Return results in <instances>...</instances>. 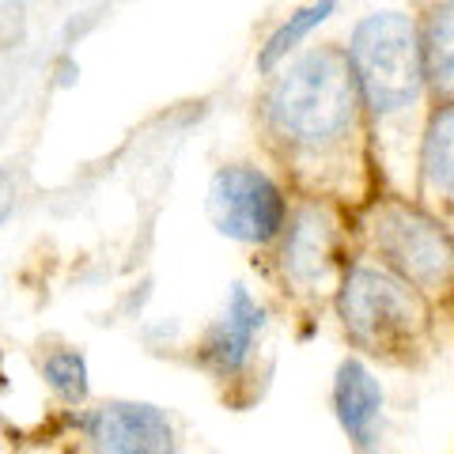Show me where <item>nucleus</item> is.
Returning a JSON list of instances; mask_svg holds the SVG:
<instances>
[{"instance_id": "nucleus-1", "label": "nucleus", "mask_w": 454, "mask_h": 454, "mask_svg": "<svg viewBox=\"0 0 454 454\" xmlns=\"http://www.w3.org/2000/svg\"><path fill=\"white\" fill-rule=\"evenodd\" d=\"M364 106L348 53L318 46L284 68L265 91V121L292 148H330L356 125Z\"/></svg>"}, {"instance_id": "nucleus-2", "label": "nucleus", "mask_w": 454, "mask_h": 454, "mask_svg": "<svg viewBox=\"0 0 454 454\" xmlns=\"http://www.w3.org/2000/svg\"><path fill=\"white\" fill-rule=\"evenodd\" d=\"M348 65L356 73L364 106L390 118L420 103L428 88L420 50V23L405 12H372L352 27L348 38Z\"/></svg>"}, {"instance_id": "nucleus-3", "label": "nucleus", "mask_w": 454, "mask_h": 454, "mask_svg": "<svg viewBox=\"0 0 454 454\" xmlns=\"http://www.w3.org/2000/svg\"><path fill=\"white\" fill-rule=\"evenodd\" d=\"M337 307L348 333L372 352L405 345L424 322V307L409 284L372 265H360L345 277Z\"/></svg>"}, {"instance_id": "nucleus-4", "label": "nucleus", "mask_w": 454, "mask_h": 454, "mask_svg": "<svg viewBox=\"0 0 454 454\" xmlns=\"http://www.w3.org/2000/svg\"><path fill=\"white\" fill-rule=\"evenodd\" d=\"M208 216L227 239L269 243L280 235L288 205L273 178L258 167H223L208 186Z\"/></svg>"}, {"instance_id": "nucleus-5", "label": "nucleus", "mask_w": 454, "mask_h": 454, "mask_svg": "<svg viewBox=\"0 0 454 454\" xmlns=\"http://www.w3.org/2000/svg\"><path fill=\"white\" fill-rule=\"evenodd\" d=\"M375 243L397 273L420 288L443 284L454 269V239L443 231V223L413 205H382L375 216Z\"/></svg>"}, {"instance_id": "nucleus-6", "label": "nucleus", "mask_w": 454, "mask_h": 454, "mask_svg": "<svg viewBox=\"0 0 454 454\" xmlns=\"http://www.w3.org/2000/svg\"><path fill=\"white\" fill-rule=\"evenodd\" d=\"M95 454H175V435L160 409L114 402L88 424Z\"/></svg>"}, {"instance_id": "nucleus-7", "label": "nucleus", "mask_w": 454, "mask_h": 454, "mask_svg": "<svg viewBox=\"0 0 454 454\" xmlns=\"http://www.w3.org/2000/svg\"><path fill=\"white\" fill-rule=\"evenodd\" d=\"M333 409L340 428L348 432V439L364 450H372L379 443V424H382V387L379 379L367 372L360 360H345L337 367L333 382Z\"/></svg>"}, {"instance_id": "nucleus-8", "label": "nucleus", "mask_w": 454, "mask_h": 454, "mask_svg": "<svg viewBox=\"0 0 454 454\" xmlns=\"http://www.w3.org/2000/svg\"><path fill=\"white\" fill-rule=\"evenodd\" d=\"M265 325V310L250 300V292L243 284L231 288V300H227L223 318L216 322V330L208 333V345H205V360L216 367L220 375H231L247 364L250 348H254V337Z\"/></svg>"}, {"instance_id": "nucleus-9", "label": "nucleus", "mask_w": 454, "mask_h": 454, "mask_svg": "<svg viewBox=\"0 0 454 454\" xmlns=\"http://www.w3.org/2000/svg\"><path fill=\"white\" fill-rule=\"evenodd\" d=\"M417 23L428 88L435 98L454 103V0H432Z\"/></svg>"}, {"instance_id": "nucleus-10", "label": "nucleus", "mask_w": 454, "mask_h": 454, "mask_svg": "<svg viewBox=\"0 0 454 454\" xmlns=\"http://www.w3.org/2000/svg\"><path fill=\"white\" fill-rule=\"evenodd\" d=\"M333 258V227L322 208L307 205L295 216L288 243H284V265L292 269V277L300 280H322Z\"/></svg>"}, {"instance_id": "nucleus-11", "label": "nucleus", "mask_w": 454, "mask_h": 454, "mask_svg": "<svg viewBox=\"0 0 454 454\" xmlns=\"http://www.w3.org/2000/svg\"><path fill=\"white\" fill-rule=\"evenodd\" d=\"M420 175L432 193L454 201V103H439L420 140Z\"/></svg>"}, {"instance_id": "nucleus-12", "label": "nucleus", "mask_w": 454, "mask_h": 454, "mask_svg": "<svg viewBox=\"0 0 454 454\" xmlns=\"http://www.w3.org/2000/svg\"><path fill=\"white\" fill-rule=\"evenodd\" d=\"M333 12H337V0H310V4L295 8L292 16L284 20L273 35H269L265 46H262V53H258V73H273L284 57H288L292 50H300V42L310 31H318V27L330 20Z\"/></svg>"}, {"instance_id": "nucleus-13", "label": "nucleus", "mask_w": 454, "mask_h": 454, "mask_svg": "<svg viewBox=\"0 0 454 454\" xmlns=\"http://www.w3.org/2000/svg\"><path fill=\"white\" fill-rule=\"evenodd\" d=\"M46 379L68 405H80L83 397H88V367H83V356H76V352H57V356H50Z\"/></svg>"}, {"instance_id": "nucleus-14", "label": "nucleus", "mask_w": 454, "mask_h": 454, "mask_svg": "<svg viewBox=\"0 0 454 454\" xmlns=\"http://www.w3.org/2000/svg\"><path fill=\"white\" fill-rule=\"evenodd\" d=\"M12 205H16V182H12L8 170H0V223L8 220Z\"/></svg>"}]
</instances>
